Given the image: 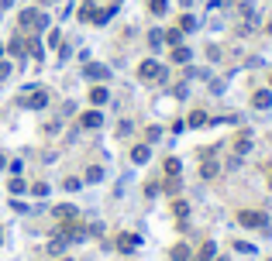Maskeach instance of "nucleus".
Instances as JSON below:
<instances>
[{
  "label": "nucleus",
  "mask_w": 272,
  "mask_h": 261,
  "mask_svg": "<svg viewBox=\"0 0 272 261\" xmlns=\"http://www.w3.org/2000/svg\"><path fill=\"white\" fill-rule=\"evenodd\" d=\"M162 45H169V48L183 45V31H179V28H169V31H162Z\"/></svg>",
  "instance_id": "obj_12"
},
{
  "label": "nucleus",
  "mask_w": 272,
  "mask_h": 261,
  "mask_svg": "<svg viewBox=\"0 0 272 261\" xmlns=\"http://www.w3.org/2000/svg\"><path fill=\"white\" fill-rule=\"evenodd\" d=\"M10 3H14V0H0V10H7V7H10Z\"/></svg>",
  "instance_id": "obj_34"
},
{
  "label": "nucleus",
  "mask_w": 272,
  "mask_h": 261,
  "mask_svg": "<svg viewBox=\"0 0 272 261\" xmlns=\"http://www.w3.org/2000/svg\"><path fill=\"white\" fill-rule=\"evenodd\" d=\"M148 45H152V48H162V31H159V28L148 31Z\"/></svg>",
  "instance_id": "obj_25"
},
{
  "label": "nucleus",
  "mask_w": 272,
  "mask_h": 261,
  "mask_svg": "<svg viewBox=\"0 0 272 261\" xmlns=\"http://www.w3.org/2000/svg\"><path fill=\"white\" fill-rule=\"evenodd\" d=\"M17 28H21V31H45V28H49V17H45L42 10L28 7V10H21V17H17Z\"/></svg>",
  "instance_id": "obj_1"
},
{
  "label": "nucleus",
  "mask_w": 272,
  "mask_h": 261,
  "mask_svg": "<svg viewBox=\"0 0 272 261\" xmlns=\"http://www.w3.org/2000/svg\"><path fill=\"white\" fill-rule=\"evenodd\" d=\"M3 165H7V158H3V155H0V169H3Z\"/></svg>",
  "instance_id": "obj_35"
},
{
  "label": "nucleus",
  "mask_w": 272,
  "mask_h": 261,
  "mask_svg": "<svg viewBox=\"0 0 272 261\" xmlns=\"http://www.w3.org/2000/svg\"><path fill=\"white\" fill-rule=\"evenodd\" d=\"M100 179H104V169L100 165H90L86 169V182H100Z\"/></svg>",
  "instance_id": "obj_23"
},
{
  "label": "nucleus",
  "mask_w": 272,
  "mask_h": 261,
  "mask_svg": "<svg viewBox=\"0 0 272 261\" xmlns=\"http://www.w3.org/2000/svg\"><path fill=\"white\" fill-rule=\"evenodd\" d=\"M172 62L186 65V62H190V48H186V45H176V48H172Z\"/></svg>",
  "instance_id": "obj_16"
},
{
  "label": "nucleus",
  "mask_w": 272,
  "mask_h": 261,
  "mask_svg": "<svg viewBox=\"0 0 272 261\" xmlns=\"http://www.w3.org/2000/svg\"><path fill=\"white\" fill-rule=\"evenodd\" d=\"M59 38H62V35H59V28H52V31H49V38H45V42H49V48H59Z\"/></svg>",
  "instance_id": "obj_27"
},
{
  "label": "nucleus",
  "mask_w": 272,
  "mask_h": 261,
  "mask_svg": "<svg viewBox=\"0 0 272 261\" xmlns=\"http://www.w3.org/2000/svg\"><path fill=\"white\" fill-rule=\"evenodd\" d=\"M145 137H148V141H159V137H162V128H148L145 130Z\"/></svg>",
  "instance_id": "obj_30"
},
{
  "label": "nucleus",
  "mask_w": 272,
  "mask_h": 261,
  "mask_svg": "<svg viewBox=\"0 0 272 261\" xmlns=\"http://www.w3.org/2000/svg\"><path fill=\"white\" fill-rule=\"evenodd\" d=\"M114 14H117V3H110V7H104V10H97V14H93V21H90V24H107V21H110V17H114Z\"/></svg>",
  "instance_id": "obj_14"
},
{
  "label": "nucleus",
  "mask_w": 272,
  "mask_h": 261,
  "mask_svg": "<svg viewBox=\"0 0 272 261\" xmlns=\"http://www.w3.org/2000/svg\"><path fill=\"white\" fill-rule=\"evenodd\" d=\"M135 248H138V234H121V237H117V251H121V255H131Z\"/></svg>",
  "instance_id": "obj_8"
},
{
  "label": "nucleus",
  "mask_w": 272,
  "mask_h": 261,
  "mask_svg": "<svg viewBox=\"0 0 272 261\" xmlns=\"http://www.w3.org/2000/svg\"><path fill=\"white\" fill-rule=\"evenodd\" d=\"M269 35H272V21H269Z\"/></svg>",
  "instance_id": "obj_37"
},
{
  "label": "nucleus",
  "mask_w": 272,
  "mask_h": 261,
  "mask_svg": "<svg viewBox=\"0 0 272 261\" xmlns=\"http://www.w3.org/2000/svg\"><path fill=\"white\" fill-rule=\"evenodd\" d=\"M3 52H7V48H3V45H0V59H3Z\"/></svg>",
  "instance_id": "obj_36"
},
{
  "label": "nucleus",
  "mask_w": 272,
  "mask_h": 261,
  "mask_svg": "<svg viewBox=\"0 0 272 261\" xmlns=\"http://www.w3.org/2000/svg\"><path fill=\"white\" fill-rule=\"evenodd\" d=\"M28 52H31L35 59H42V45H38V42H28Z\"/></svg>",
  "instance_id": "obj_31"
},
{
  "label": "nucleus",
  "mask_w": 272,
  "mask_h": 261,
  "mask_svg": "<svg viewBox=\"0 0 272 261\" xmlns=\"http://www.w3.org/2000/svg\"><path fill=\"white\" fill-rule=\"evenodd\" d=\"M93 14H97V3H93V0H83L76 17H79V21H93Z\"/></svg>",
  "instance_id": "obj_15"
},
{
  "label": "nucleus",
  "mask_w": 272,
  "mask_h": 261,
  "mask_svg": "<svg viewBox=\"0 0 272 261\" xmlns=\"http://www.w3.org/2000/svg\"><path fill=\"white\" fill-rule=\"evenodd\" d=\"M107 100H110V93H107V86H100V83H97V86L90 89V103H93V107H104Z\"/></svg>",
  "instance_id": "obj_9"
},
{
  "label": "nucleus",
  "mask_w": 272,
  "mask_h": 261,
  "mask_svg": "<svg viewBox=\"0 0 272 261\" xmlns=\"http://www.w3.org/2000/svg\"><path fill=\"white\" fill-rule=\"evenodd\" d=\"M238 223H241V227H266V213H259V210H241V213H238Z\"/></svg>",
  "instance_id": "obj_4"
},
{
  "label": "nucleus",
  "mask_w": 272,
  "mask_h": 261,
  "mask_svg": "<svg viewBox=\"0 0 272 261\" xmlns=\"http://www.w3.org/2000/svg\"><path fill=\"white\" fill-rule=\"evenodd\" d=\"M52 217H55V220H72V217H79V210H76L72 203H62V206L52 210Z\"/></svg>",
  "instance_id": "obj_10"
},
{
  "label": "nucleus",
  "mask_w": 272,
  "mask_h": 261,
  "mask_svg": "<svg viewBox=\"0 0 272 261\" xmlns=\"http://www.w3.org/2000/svg\"><path fill=\"white\" fill-rule=\"evenodd\" d=\"M138 79L141 83H165V65L155 62V59H145L138 65Z\"/></svg>",
  "instance_id": "obj_2"
},
{
  "label": "nucleus",
  "mask_w": 272,
  "mask_h": 261,
  "mask_svg": "<svg viewBox=\"0 0 272 261\" xmlns=\"http://www.w3.org/2000/svg\"><path fill=\"white\" fill-rule=\"evenodd\" d=\"M10 76V62H0V79H7Z\"/></svg>",
  "instance_id": "obj_33"
},
{
  "label": "nucleus",
  "mask_w": 272,
  "mask_h": 261,
  "mask_svg": "<svg viewBox=\"0 0 272 261\" xmlns=\"http://www.w3.org/2000/svg\"><path fill=\"white\" fill-rule=\"evenodd\" d=\"M31 193H35V196H45V193H49V186H45V182H35V186H31Z\"/></svg>",
  "instance_id": "obj_32"
},
{
  "label": "nucleus",
  "mask_w": 272,
  "mask_h": 261,
  "mask_svg": "<svg viewBox=\"0 0 272 261\" xmlns=\"http://www.w3.org/2000/svg\"><path fill=\"white\" fill-rule=\"evenodd\" d=\"M7 52H10V55H17V59H24V42H21V35H14V38H10Z\"/></svg>",
  "instance_id": "obj_18"
},
{
  "label": "nucleus",
  "mask_w": 272,
  "mask_h": 261,
  "mask_svg": "<svg viewBox=\"0 0 272 261\" xmlns=\"http://www.w3.org/2000/svg\"><path fill=\"white\" fill-rule=\"evenodd\" d=\"M252 107H255V110H269V107H272V93H269V89L252 93Z\"/></svg>",
  "instance_id": "obj_7"
},
{
  "label": "nucleus",
  "mask_w": 272,
  "mask_h": 261,
  "mask_svg": "<svg viewBox=\"0 0 272 261\" xmlns=\"http://www.w3.org/2000/svg\"><path fill=\"white\" fill-rule=\"evenodd\" d=\"M62 261H72V258H62Z\"/></svg>",
  "instance_id": "obj_38"
},
{
  "label": "nucleus",
  "mask_w": 272,
  "mask_h": 261,
  "mask_svg": "<svg viewBox=\"0 0 272 261\" xmlns=\"http://www.w3.org/2000/svg\"><path fill=\"white\" fill-rule=\"evenodd\" d=\"M200 172H204V179H214V175H217V162H210V158H207Z\"/></svg>",
  "instance_id": "obj_26"
},
{
  "label": "nucleus",
  "mask_w": 272,
  "mask_h": 261,
  "mask_svg": "<svg viewBox=\"0 0 272 261\" xmlns=\"http://www.w3.org/2000/svg\"><path fill=\"white\" fill-rule=\"evenodd\" d=\"M162 189H165V193H169V196H176V193H179V189H183V182H179V175H169V179L162 182Z\"/></svg>",
  "instance_id": "obj_21"
},
{
  "label": "nucleus",
  "mask_w": 272,
  "mask_h": 261,
  "mask_svg": "<svg viewBox=\"0 0 272 261\" xmlns=\"http://www.w3.org/2000/svg\"><path fill=\"white\" fill-rule=\"evenodd\" d=\"M179 31H183V35H186V31H197V17H193L190 10H186V14L179 17Z\"/></svg>",
  "instance_id": "obj_17"
},
{
  "label": "nucleus",
  "mask_w": 272,
  "mask_h": 261,
  "mask_svg": "<svg viewBox=\"0 0 272 261\" xmlns=\"http://www.w3.org/2000/svg\"><path fill=\"white\" fill-rule=\"evenodd\" d=\"M162 172H165V175H179V172H183V162H179V158H165Z\"/></svg>",
  "instance_id": "obj_19"
},
{
  "label": "nucleus",
  "mask_w": 272,
  "mask_h": 261,
  "mask_svg": "<svg viewBox=\"0 0 272 261\" xmlns=\"http://www.w3.org/2000/svg\"><path fill=\"white\" fill-rule=\"evenodd\" d=\"M186 124H190V128H207V124H210V117H207V110H190Z\"/></svg>",
  "instance_id": "obj_13"
},
{
  "label": "nucleus",
  "mask_w": 272,
  "mask_h": 261,
  "mask_svg": "<svg viewBox=\"0 0 272 261\" xmlns=\"http://www.w3.org/2000/svg\"><path fill=\"white\" fill-rule=\"evenodd\" d=\"M214 255H217V244H214V241H207L204 248H200V258H197V261H210Z\"/></svg>",
  "instance_id": "obj_22"
},
{
  "label": "nucleus",
  "mask_w": 272,
  "mask_h": 261,
  "mask_svg": "<svg viewBox=\"0 0 272 261\" xmlns=\"http://www.w3.org/2000/svg\"><path fill=\"white\" fill-rule=\"evenodd\" d=\"M148 158H152V148H148V144H135V148H131V162H135V165H145Z\"/></svg>",
  "instance_id": "obj_11"
},
{
  "label": "nucleus",
  "mask_w": 272,
  "mask_h": 261,
  "mask_svg": "<svg viewBox=\"0 0 272 261\" xmlns=\"http://www.w3.org/2000/svg\"><path fill=\"white\" fill-rule=\"evenodd\" d=\"M83 76H86V79H93V83H104V79L110 76V69H107V65H100V62H90L86 69H83Z\"/></svg>",
  "instance_id": "obj_5"
},
{
  "label": "nucleus",
  "mask_w": 272,
  "mask_h": 261,
  "mask_svg": "<svg viewBox=\"0 0 272 261\" xmlns=\"http://www.w3.org/2000/svg\"><path fill=\"white\" fill-rule=\"evenodd\" d=\"M7 189H10L14 196H21V193H24V179H10V186H7Z\"/></svg>",
  "instance_id": "obj_29"
},
{
  "label": "nucleus",
  "mask_w": 272,
  "mask_h": 261,
  "mask_svg": "<svg viewBox=\"0 0 272 261\" xmlns=\"http://www.w3.org/2000/svg\"><path fill=\"white\" fill-rule=\"evenodd\" d=\"M172 210H176V217H179V220H183V217H186V213H190V206H186V203H183V199H176V203H172Z\"/></svg>",
  "instance_id": "obj_28"
},
{
  "label": "nucleus",
  "mask_w": 272,
  "mask_h": 261,
  "mask_svg": "<svg viewBox=\"0 0 272 261\" xmlns=\"http://www.w3.org/2000/svg\"><path fill=\"white\" fill-rule=\"evenodd\" d=\"M49 100H52V93H49V89H31L28 96L21 93V100H17V103H21L24 110H42V107H49Z\"/></svg>",
  "instance_id": "obj_3"
},
{
  "label": "nucleus",
  "mask_w": 272,
  "mask_h": 261,
  "mask_svg": "<svg viewBox=\"0 0 272 261\" xmlns=\"http://www.w3.org/2000/svg\"><path fill=\"white\" fill-rule=\"evenodd\" d=\"M79 124H83V128H100V124H104V114H100V110H86V114H79Z\"/></svg>",
  "instance_id": "obj_6"
},
{
  "label": "nucleus",
  "mask_w": 272,
  "mask_h": 261,
  "mask_svg": "<svg viewBox=\"0 0 272 261\" xmlns=\"http://www.w3.org/2000/svg\"><path fill=\"white\" fill-rule=\"evenodd\" d=\"M190 258V248H186V244H176V248H172V261H186Z\"/></svg>",
  "instance_id": "obj_24"
},
{
  "label": "nucleus",
  "mask_w": 272,
  "mask_h": 261,
  "mask_svg": "<svg viewBox=\"0 0 272 261\" xmlns=\"http://www.w3.org/2000/svg\"><path fill=\"white\" fill-rule=\"evenodd\" d=\"M169 10V0H148V14H155V17H162Z\"/></svg>",
  "instance_id": "obj_20"
}]
</instances>
